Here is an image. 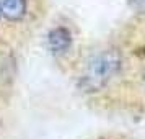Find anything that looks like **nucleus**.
<instances>
[{
	"mask_svg": "<svg viewBox=\"0 0 145 139\" xmlns=\"http://www.w3.org/2000/svg\"><path fill=\"white\" fill-rule=\"evenodd\" d=\"M38 0H0V20L12 25H23L34 18Z\"/></svg>",
	"mask_w": 145,
	"mask_h": 139,
	"instance_id": "f257e3e1",
	"label": "nucleus"
},
{
	"mask_svg": "<svg viewBox=\"0 0 145 139\" xmlns=\"http://www.w3.org/2000/svg\"><path fill=\"white\" fill-rule=\"evenodd\" d=\"M72 33L67 26H56L52 28L49 34H47V43H49V49L51 53H54L56 56H65L70 47H72Z\"/></svg>",
	"mask_w": 145,
	"mask_h": 139,
	"instance_id": "f03ea898",
	"label": "nucleus"
}]
</instances>
